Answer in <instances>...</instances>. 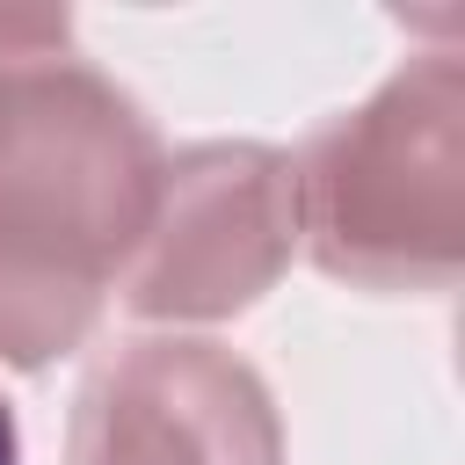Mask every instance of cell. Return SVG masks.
I'll use <instances>...</instances> for the list:
<instances>
[{"mask_svg": "<svg viewBox=\"0 0 465 465\" xmlns=\"http://www.w3.org/2000/svg\"><path fill=\"white\" fill-rule=\"evenodd\" d=\"M298 232L363 291H443L465 254V73L450 51L334 116L291 167Z\"/></svg>", "mask_w": 465, "mask_h": 465, "instance_id": "2", "label": "cell"}, {"mask_svg": "<svg viewBox=\"0 0 465 465\" xmlns=\"http://www.w3.org/2000/svg\"><path fill=\"white\" fill-rule=\"evenodd\" d=\"M73 465H283V436L232 349L131 341L80 385Z\"/></svg>", "mask_w": 465, "mask_h": 465, "instance_id": "4", "label": "cell"}, {"mask_svg": "<svg viewBox=\"0 0 465 465\" xmlns=\"http://www.w3.org/2000/svg\"><path fill=\"white\" fill-rule=\"evenodd\" d=\"M298 196L291 160L269 145H196L160 167L153 225L131 254V312L218 320L254 305L291 262Z\"/></svg>", "mask_w": 465, "mask_h": 465, "instance_id": "3", "label": "cell"}, {"mask_svg": "<svg viewBox=\"0 0 465 465\" xmlns=\"http://www.w3.org/2000/svg\"><path fill=\"white\" fill-rule=\"evenodd\" d=\"M29 51H65V15H51V7H0V58H29Z\"/></svg>", "mask_w": 465, "mask_h": 465, "instance_id": "5", "label": "cell"}, {"mask_svg": "<svg viewBox=\"0 0 465 465\" xmlns=\"http://www.w3.org/2000/svg\"><path fill=\"white\" fill-rule=\"evenodd\" d=\"M0 465H15V414H7V400H0Z\"/></svg>", "mask_w": 465, "mask_h": 465, "instance_id": "6", "label": "cell"}, {"mask_svg": "<svg viewBox=\"0 0 465 465\" xmlns=\"http://www.w3.org/2000/svg\"><path fill=\"white\" fill-rule=\"evenodd\" d=\"M160 145L145 116L58 51L0 58V356L44 363L73 349L102 291L131 269Z\"/></svg>", "mask_w": 465, "mask_h": 465, "instance_id": "1", "label": "cell"}]
</instances>
